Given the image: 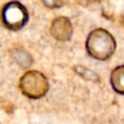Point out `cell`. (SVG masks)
<instances>
[{
	"label": "cell",
	"mask_w": 124,
	"mask_h": 124,
	"mask_svg": "<svg viewBox=\"0 0 124 124\" xmlns=\"http://www.w3.org/2000/svg\"><path fill=\"white\" fill-rule=\"evenodd\" d=\"M85 47L91 57L97 60H107L113 54L116 43L108 31L103 28H97L89 33Z\"/></svg>",
	"instance_id": "obj_1"
},
{
	"label": "cell",
	"mask_w": 124,
	"mask_h": 124,
	"mask_svg": "<svg viewBox=\"0 0 124 124\" xmlns=\"http://www.w3.org/2000/svg\"><path fill=\"white\" fill-rule=\"evenodd\" d=\"M19 89L24 96L30 99H40L46 94L48 81L41 72L28 71L20 78Z\"/></svg>",
	"instance_id": "obj_2"
},
{
	"label": "cell",
	"mask_w": 124,
	"mask_h": 124,
	"mask_svg": "<svg viewBox=\"0 0 124 124\" xmlns=\"http://www.w3.org/2000/svg\"><path fill=\"white\" fill-rule=\"evenodd\" d=\"M29 15L26 8L17 1H11L1 11V20L10 30L17 31L28 21Z\"/></svg>",
	"instance_id": "obj_3"
},
{
	"label": "cell",
	"mask_w": 124,
	"mask_h": 124,
	"mask_svg": "<svg viewBox=\"0 0 124 124\" xmlns=\"http://www.w3.org/2000/svg\"><path fill=\"white\" fill-rule=\"evenodd\" d=\"M50 33L57 41L65 42L70 40L73 34V26L70 19L66 16L54 18L50 26Z\"/></svg>",
	"instance_id": "obj_4"
},
{
	"label": "cell",
	"mask_w": 124,
	"mask_h": 124,
	"mask_svg": "<svg viewBox=\"0 0 124 124\" xmlns=\"http://www.w3.org/2000/svg\"><path fill=\"white\" fill-rule=\"evenodd\" d=\"M123 77H124V67L122 65L113 69L110 75V82H111L112 88L114 89L115 92L119 94L124 93Z\"/></svg>",
	"instance_id": "obj_5"
},
{
	"label": "cell",
	"mask_w": 124,
	"mask_h": 124,
	"mask_svg": "<svg viewBox=\"0 0 124 124\" xmlns=\"http://www.w3.org/2000/svg\"><path fill=\"white\" fill-rule=\"evenodd\" d=\"M74 69L81 78L88 79V80H92V81H99V76L93 71L87 68H84L82 66H76Z\"/></svg>",
	"instance_id": "obj_6"
},
{
	"label": "cell",
	"mask_w": 124,
	"mask_h": 124,
	"mask_svg": "<svg viewBox=\"0 0 124 124\" xmlns=\"http://www.w3.org/2000/svg\"><path fill=\"white\" fill-rule=\"evenodd\" d=\"M43 4L49 9H58L63 5L62 0H41Z\"/></svg>",
	"instance_id": "obj_7"
},
{
	"label": "cell",
	"mask_w": 124,
	"mask_h": 124,
	"mask_svg": "<svg viewBox=\"0 0 124 124\" xmlns=\"http://www.w3.org/2000/svg\"><path fill=\"white\" fill-rule=\"evenodd\" d=\"M75 1L78 4H79L80 6H82V7H87V6L95 3L97 0H75Z\"/></svg>",
	"instance_id": "obj_8"
}]
</instances>
